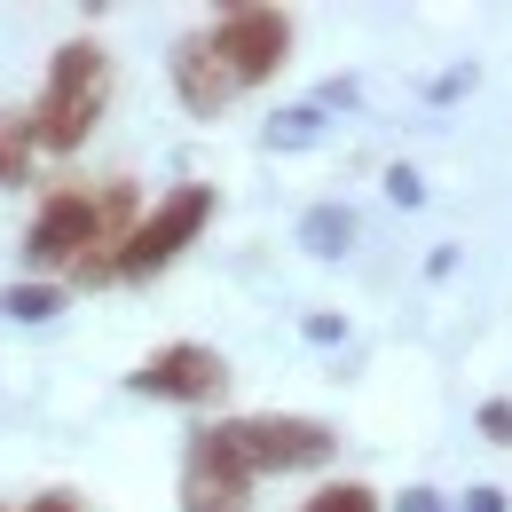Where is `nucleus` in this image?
<instances>
[{"mask_svg":"<svg viewBox=\"0 0 512 512\" xmlns=\"http://www.w3.org/2000/svg\"><path fill=\"white\" fill-rule=\"evenodd\" d=\"M213 205H221V197H213V182H182V190L166 197L158 213H142V221H134V237L111 253V276H158V268L182 253V245H197V229L213 221Z\"/></svg>","mask_w":512,"mask_h":512,"instance_id":"f03ea898","label":"nucleus"},{"mask_svg":"<svg viewBox=\"0 0 512 512\" xmlns=\"http://www.w3.org/2000/svg\"><path fill=\"white\" fill-rule=\"evenodd\" d=\"M300 331H308L316 347H339V339H347V316H331V308H316V316L300 323Z\"/></svg>","mask_w":512,"mask_h":512,"instance_id":"2eb2a0df","label":"nucleus"},{"mask_svg":"<svg viewBox=\"0 0 512 512\" xmlns=\"http://www.w3.org/2000/svg\"><path fill=\"white\" fill-rule=\"evenodd\" d=\"M386 197H394V205H426V182H418V166H386Z\"/></svg>","mask_w":512,"mask_h":512,"instance_id":"4468645a","label":"nucleus"},{"mask_svg":"<svg viewBox=\"0 0 512 512\" xmlns=\"http://www.w3.org/2000/svg\"><path fill=\"white\" fill-rule=\"evenodd\" d=\"M229 442L253 473H300V465H323L339 449V434L316 426V418H292V410H253V418L229 426Z\"/></svg>","mask_w":512,"mask_h":512,"instance_id":"20e7f679","label":"nucleus"},{"mask_svg":"<svg viewBox=\"0 0 512 512\" xmlns=\"http://www.w3.org/2000/svg\"><path fill=\"white\" fill-rule=\"evenodd\" d=\"M103 237V213H95V190H56L40 205V221L24 229V260L32 268H79Z\"/></svg>","mask_w":512,"mask_h":512,"instance_id":"423d86ee","label":"nucleus"},{"mask_svg":"<svg viewBox=\"0 0 512 512\" xmlns=\"http://www.w3.org/2000/svg\"><path fill=\"white\" fill-rule=\"evenodd\" d=\"M56 308H64L56 284H8V292H0V316H16V323H48Z\"/></svg>","mask_w":512,"mask_h":512,"instance_id":"f8f14e48","label":"nucleus"},{"mask_svg":"<svg viewBox=\"0 0 512 512\" xmlns=\"http://www.w3.org/2000/svg\"><path fill=\"white\" fill-rule=\"evenodd\" d=\"M489 442H512V402H481V418H473Z\"/></svg>","mask_w":512,"mask_h":512,"instance_id":"dca6fc26","label":"nucleus"},{"mask_svg":"<svg viewBox=\"0 0 512 512\" xmlns=\"http://www.w3.org/2000/svg\"><path fill=\"white\" fill-rule=\"evenodd\" d=\"M24 512H79V497H64V489H48V497H32Z\"/></svg>","mask_w":512,"mask_h":512,"instance_id":"aec40b11","label":"nucleus"},{"mask_svg":"<svg viewBox=\"0 0 512 512\" xmlns=\"http://www.w3.org/2000/svg\"><path fill=\"white\" fill-rule=\"evenodd\" d=\"M182 512H253V465L237 457L229 426H205L182 457Z\"/></svg>","mask_w":512,"mask_h":512,"instance_id":"39448f33","label":"nucleus"},{"mask_svg":"<svg viewBox=\"0 0 512 512\" xmlns=\"http://www.w3.org/2000/svg\"><path fill=\"white\" fill-rule=\"evenodd\" d=\"M465 87H473V64H457V71H442V79H434V87H426V95H434V103H457V95H465Z\"/></svg>","mask_w":512,"mask_h":512,"instance_id":"a211bd4d","label":"nucleus"},{"mask_svg":"<svg viewBox=\"0 0 512 512\" xmlns=\"http://www.w3.org/2000/svg\"><path fill=\"white\" fill-rule=\"evenodd\" d=\"M24 174H32V119L0 111V182H24Z\"/></svg>","mask_w":512,"mask_h":512,"instance_id":"9b49d317","label":"nucleus"},{"mask_svg":"<svg viewBox=\"0 0 512 512\" xmlns=\"http://www.w3.org/2000/svg\"><path fill=\"white\" fill-rule=\"evenodd\" d=\"M300 512H386V505H379V489H363V481H331V489L308 497Z\"/></svg>","mask_w":512,"mask_h":512,"instance_id":"ddd939ff","label":"nucleus"},{"mask_svg":"<svg viewBox=\"0 0 512 512\" xmlns=\"http://www.w3.org/2000/svg\"><path fill=\"white\" fill-rule=\"evenodd\" d=\"M103 103H111L103 40H64L48 56V87H40V111H32V150H87Z\"/></svg>","mask_w":512,"mask_h":512,"instance_id":"f257e3e1","label":"nucleus"},{"mask_svg":"<svg viewBox=\"0 0 512 512\" xmlns=\"http://www.w3.org/2000/svg\"><path fill=\"white\" fill-rule=\"evenodd\" d=\"M394 512H449V497H442V489H402Z\"/></svg>","mask_w":512,"mask_h":512,"instance_id":"6ab92c4d","label":"nucleus"},{"mask_svg":"<svg viewBox=\"0 0 512 512\" xmlns=\"http://www.w3.org/2000/svg\"><path fill=\"white\" fill-rule=\"evenodd\" d=\"M300 237H308V253H323V260H339V253H347V245H355V213H347V205H316V213H308V229H300Z\"/></svg>","mask_w":512,"mask_h":512,"instance_id":"9d476101","label":"nucleus"},{"mask_svg":"<svg viewBox=\"0 0 512 512\" xmlns=\"http://www.w3.org/2000/svg\"><path fill=\"white\" fill-rule=\"evenodd\" d=\"M134 394H150V402H213V394H229V363L213 355V347H197V339H174V347H158L150 363H134Z\"/></svg>","mask_w":512,"mask_h":512,"instance_id":"0eeeda50","label":"nucleus"},{"mask_svg":"<svg viewBox=\"0 0 512 512\" xmlns=\"http://www.w3.org/2000/svg\"><path fill=\"white\" fill-rule=\"evenodd\" d=\"M205 40H213V56H221V71H229L237 87H260V79H276L284 56H292V16L268 8V0H245V8H221V24H213Z\"/></svg>","mask_w":512,"mask_h":512,"instance_id":"7ed1b4c3","label":"nucleus"},{"mask_svg":"<svg viewBox=\"0 0 512 512\" xmlns=\"http://www.w3.org/2000/svg\"><path fill=\"white\" fill-rule=\"evenodd\" d=\"M174 95H182V111H190V119H221V111L237 103V79L221 71V56H213V40H205V32L174 48Z\"/></svg>","mask_w":512,"mask_h":512,"instance_id":"6e6552de","label":"nucleus"},{"mask_svg":"<svg viewBox=\"0 0 512 512\" xmlns=\"http://www.w3.org/2000/svg\"><path fill=\"white\" fill-rule=\"evenodd\" d=\"M316 134H323V111H316V103H284V111L260 127V142H268V150H308Z\"/></svg>","mask_w":512,"mask_h":512,"instance_id":"1a4fd4ad","label":"nucleus"},{"mask_svg":"<svg viewBox=\"0 0 512 512\" xmlns=\"http://www.w3.org/2000/svg\"><path fill=\"white\" fill-rule=\"evenodd\" d=\"M449 512H512V497H505V489H465Z\"/></svg>","mask_w":512,"mask_h":512,"instance_id":"f3484780","label":"nucleus"}]
</instances>
